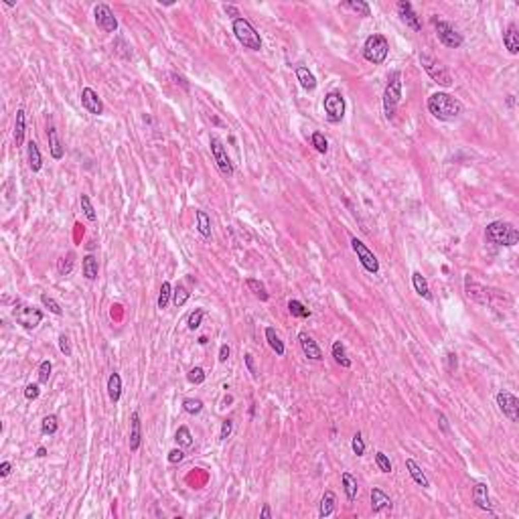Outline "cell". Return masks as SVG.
I'll return each mask as SVG.
<instances>
[{"label":"cell","mask_w":519,"mask_h":519,"mask_svg":"<svg viewBox=\"0 0 519 519\" xmlns=\"http://www.w3.org/2000/svg\"><path fill=\"white\" fill-rule=\"evenodd\" d=\"M246 367H248V371L252 373V377L256 379V377H258V371H256V365H254V355H252V353H248V355H246Z\"/></svg>","instance_id":"56"},{"label":"cell","mask_w":519,"mask_h":519,"mask_svg":"<svg viewBox=\"0 0 519 519\" xmlns=\"http://www.w3.org/2000/svg\"><path fill=\"white\" fill-rule=\"evenodd\" d=\"M223 8H225V12H227V14H231V16H233V20H235V18H239V12H237V8H235V6L225 4Z\"/></svg>","instance_id":"60"},{"label":"cell","mask_w":519,"mask_h":519,"mask_svg":"<svg viewBox=\"0 0 519 519\" xmlns=\"http://www.w3.org/2000/svg\"><path fill=\"white\" fill-rule=\"evenodd\" d=\"M57 428H59V422H57V416H55V414H49V416L43 418V422H41V432H43V434L53 436V434L57 432Z\"/></svg>","instance_id":"35"},{"label":"cell","mask_w":519,"mask_h":519,"mask_svg":"<svg viewBox=\"0 0 519 519\" xmlns=\"http://www.w3.org/2000/svg\"><path fill=\"white\" fill-rule=\"evenodd\" d=\"M189 296H191V292L187 290V286H185V284H180V282H178V284L173 288V300H174V304H176V307H182V304L189 300Z\"/></svg>","instance_id":"39"},{"label":"cell","mask_w":519,"mask_h":519,"mask_svg":"<svg viewBox=\"0 0 519 519\" xmlns=\"http://www.w3.org/2000/svg\"><path fill=\"white\" fill-rule=\"evenodd\" d=\"M197 229L203 237H211V219L205 211H197Z\"/></svg>","instance_id":"33"},{"label":"cell","mask_w":519,"mask_h":519,"mask_svg":"<svg viewBox=\"0 0 519 519\" xmlns=\"http://www.w3.org/2000/svg\"><path fill=\"white\" fill-rule=\"evenodd\" d=\"M10 471H12V465H10L8 461H4V463L0 465V477H8Z\"/></svg>","instance_id":"59"},{"label":"cell","mask_w":519,"mask_h":519,"mask_svg":"<svg viewBox=\"0 0 519 519\" xmlns=\"http://www.w3.org/2000/svg\"><path fill=\"white\" fill-rule=\"evenodd\" d=\"M14 319L18 325H22L24 329H35L41 325L43 321V313L39 309H33V307H26V304H16L14 307Z\"/></svg>","instance_id":"10"},{"label":"cell","mask_w":519,"mask_h":519,"mask_svg":"<svg viewBox=\"0 0 519 519\" xmlns=\"http://www.w3.org/2000/svg\"><path fill=\"white\" fill-rule=\"evenodd\" d=\"M446 361H448V371L456 369V353H446Z\"/></svg>","instance_id":"57"},{"label":"cell","mask_w":519,"mask_h":519,"mask_svg":"<svg viewBox=\"0 0 519 519\" xmlns=\"http://www.w3.org/2000/svg\"><path fill=\"white\" fill-rule=\"evenodd\" d=\"M428 110L434 118H438L442 122H450V120H456L463 114V104L454 96L438 91V94H432L428 98Z\"/></svg>","instance_id":"1"},{"label":"cell","mask_w":519,"mask_h":519,"mask_svg":"<svg viewBox=\"0 0 519 519\" xmlns=\"http://www.w3.org/2000/svg\"><path fill=\"white\" fill-rule=\"evenodd\" d=\"M37 456H39V459H43V456H47V450H45V448H43V446H41V448H39V450H37Z\"/></svg>","instance_id":"63"},{"label":"cell","mask_w":519,"mask_h":519,"mask_svg":"<svg viewBox=\"0 0 519 519\" xmlns=\"http://www.w3.org/2000/svg\"><path fill=\"white\" fill-rule=\"evenodd\" d=\"M199 345H207V337H199Z\"/></svg>","instance_id":"64"},{"label":"cell","mask_w":519,"mask_h":519,"mask_svg":"<svg viewBox=\"0 0 519 519\" xmlns=\"http://www.w3.org/2000/svg\"><path fill=\"white\" fill-rule=\"evenodd\" d=\"M351 248L355 250V254H357V258H359V262H361V266L367 270V272H371V274H377L379 272V262H377V258H375V254L361 241V239H357V237H351Z\"/></svg>","instance_id":"9"},{"label":"cell","mask_w":519,"mask_h":519,"mask_svg":"<svg viewBox=\"0 0 519 519\" xmlns=\"http://www.w3.org/2000/svg\"><path fill=\"white\" fill-rule=\"evenodd\" d=\"M311 142H313V146H315L321 155H325V152L329 150V142H327V138H325L321 132H315L313 138H311Z\"/></svg>","instance_id":"45"},{"label":"cell","mask_w":519,"mask_h":519,"mask_svg":"<svg viewBox=\"0 0 519 519\" xmlns=\"http://www.w3.org/2000/svg\"><path fill=\"white\" fill-rule=\"evenodd\" d=\"M108 395L112 402H118L120 395H122V379H120V373H112L108 377Z\"/></svg>","instance_id":"28"},{"label":"cell","mask_w":519,"mask_h":519,"mask_svg":"<svg viewBox=\"0 0 519 519\" xmlns=\"http://www.w3.org/2000/svg\"><path fill=\"white\" fill-rule=\"evenodd\" d=\"M260 517H262V519H270V517H272L270 505H264V507H262V511H260Z\"/></svg>","instance_id":"62"},{"label":"cell","mask_w":519,"mask_h":519,"mask_svg":"<svg viewBox=\"0 0 519 519\" xmlns=\"http://www.w3.org/2000/svg\"><path fill=\"white\" fill-rule=\"evenodd\" d=\"M39 393H41V389H39L37 383H28V385L24 387V398H26V400H37Z\"/></svg>","instance_id":"52"},{"label":"cell","mask_w":519,"mask_h":519,"mask_svg":"<svg viewBox=\"0 0 519 519\" xmlns=\"http://www.w3.org/2000/svg\"><path fill=\"white\" fill-rule=\"evenodd\" d=\"M182 410H185L187 414H191V416H197V414H201V410H203V402L197 400V398H187V400L182 402Z\"/></svg>","instance_id":"42"},{"label":"cell","mask_w":519,"mask_h":519,"mask_svg":"<svg viewBox=\"0 0 519 519\" xmlns=\"http://www.w3.org/2000/svg\"><path fill=\"white\" fill-rule=\"evenodd\" d=\"M387 53H389V43L383 35L379 33H373L365 39V45H363V57L373 63V65H379L387 59Z\"/></svg>","instance_id":"3"},{"label":"cell","mask_w":519,"mask_h":519,"mask_svg":"<svg viewBox=\"0 0 519 519\" xmlns=\"http://www.w3.org/2000/svg\"><path fill=\"white\" fill-rule=\"evenodd\" d=\"M438 420H440V426H442V430L448 434V432H450V428H448V420H446V416H444V414H438Z\"/></svg>","instance_id":"61"},{"label":"cell","mask_w":519,"mask_h":519,"mask_svg":"<svg viewBox=\"0 0 519 519\" xmlns=\"http://www.w3.org/2000/svg\"><path fill=\"white\" fill-rule=\"evenodd\" d=\"M26 152H28V167H30V171H33V173H39L41 167H43V159H41V152H39L37 142L30 140L28 146H26Z\"/></svg>","instance_id":"25"},{"label":"cell","mask_w":519,"mask_h":519,"mask_svg":"<svg viewBox=\"0 0 519 519\" xmlns=\"http://www.w3.org/2000/svg\"><path fill=\"white\" fill-rule=\"evenodd\" d=\"M351 448H353V452H355L357 456H363V452H365V442H363V436H361L359 432L353 436V440H351Z\"/></svg>","instance_id":"50"},{"label":"cell","mask_w":519,"mask_h":519,"mask_svg":"<svg viewBox=\"0 0 519 519\" xmlns=\"http://www.w3.org/2000/svg\"><path fill=\"white\" fill-rule=\"evenodd\" d=\"M345 4L351 8V10H353V12H357L359 16H369V14H371L369 4H367V2H363V0H347Z\"/></svg>","instance_id":"43"},{"label":"cell","mask_w":519,"mask_h":519,"mask_svg":"<svg viewBox=\"0 0 519 519\" xmlns=\"http://www.w3.org/2000/svg\"><path fill=\"white\" fill-rule=\"evenodd\" d=\"M375 463H377L381 473H391V463L383 452H375Z\"/></svg>","instance_id":"51"},{"label":"cell","mask_w":519,"mask_h":519,"mask_svg":"<svg viewBox=\"0 0 519 519\" xmlns=\"http://www.w3.org/2000/svg\"><path fill=\"white\" fill-rule=\"evenodd\" d=\"M465 288H467L469 298H473V300H477V302H481V304H487L489 296H487L485 288H483V286H479L477 282H473L469 276H467V280H465Z\"/></svg>","instance_id":"22"},{"label":"cell","mask_w":519,"mask_h":519,"mask_svg":"<svg viewBox=\"0 0 519 519\" xmlns=\"http://www.w3.org/2000/svg\"><path fill=\"white\" fill-rule=\"evenodd\" d=\"M341 481H343V489H345V495L349 501H355L357 499V479L351 475V473H343V477H341Z\"/></svg>","instance_id":"29"},{"label":"cell","mask_w":519,"mask_h":519,"mask_svg":"<svg viewBox=\"0 0 519 519\" xmlns=\"http://www.w3.org/2000/svg\"><path fill=\"white\" fill-rule=\"evenodd\" d=\"M233 35H235V39H237L246 49H252V51H260V49H262V39H260V35L256 33V28L252 26L250 20H246V18H235V20H233Z\"/></svg>","instance_id":"5"},{"label":"cell","mask_w":519,"mask_h":519,"mask_svg":"<svg viewBox=\"0 0 519 519\" xmlns=\"http://www.w3.org/2000/svg\"><path fill=\"white\" fill-rule=\"evenodd\" d=\"M47 138H49V150H51V157L55 161L63 159V144L59 140V134H57V128L55 126H49L47 128Z\"/></svg>","instance_id":"21"},{"label":"cell","mask_w":519,"mask_h":519,"mask_svg":"<svg viewBox=\"0 0 519 519\" xmlns=\"http://www.w3.org/2000/svg\"><path fill=\"white\" fill-rule=\"evenodd\" d=\"M473 501H475V505L479 509H483L487 513H493V505L489 501V487L485 483H477L473 487Z\"/></svg>","instance_id":"16"},{"label":"cell","mask_w":519,"mask_h":519,"mask_svg":"<svg viewBox=\"0 0 519 519\" xmlns=\"http://www.w3.org/2000/svg\"><path fill=\"white\" fill-rule=\"evenodd\" d=\"M59 349H61V353H63L65 357L71 355V343H69V337H67V335H59Z\"/></svg>","instance_id":"53"},{"label":"cell","mask_w":519,"mask_h":519,"mask_svg":"<svg viewBox=\"0 0 519 519\" xmlns=\"http://www.w3.org/2000/svg\"><path fill=\"white\" fill-rule=\"evenodd\" d=\"M503 43H505V47H507V51L511 53V55H517L519 53V33H517V26L515 24H509L507 26V30H505V35H503Z\"/></svg>","instance_id":"23"},{"label":"cell","mask_w":519,"mask_h":519,"mask_svg":"<svg viewBox=\"0 0 519 519\" xmlns=\"http://www.w3.org/2000/svg\"><path fill=\"white\" fill-rule=\"evenodd\" d=\"M140 442H142V428H140V414L138 412H132V422H130V450L136 452L140 448Z\"/></svg>","instance_id":"18"},{"label":"cell","mask_w":519,"mask_h":519,"mask_svg":"<svg viewBox=\"0 0 519 519\" xmlns=\"http://www.w3.org/2000/svg\"><path fill=\"white\" fill-rule=\"evenodd\" d=\"M51 371H53V365H51V361H49V359H45V361H41V365H39V383H41V385H45V383H49V377H51Z\"/></svg>","instance_id":"44"},{"label":"cell","mask_w":519,"mask_h":519,"mask_svg":"<svg viewBox=\"0 0 519 519\" xmlns=\"http://www.w3.org/2000/svg\"><path fill=\"white\" fill-rule=\"evenodd\" d=\"M325 112H327V118L329 122L333 124H339L345 116V100L339 91H329L325 96Z\"/></svg>","instance_id":"8"},{"label":"cell","mask_w":519,"mask_h":519,"mask_svg":"<svg viewBox=\"0 0 519 519\" xmlns=\"http://www.w3.org/2000/svg\"><path fill=\"white\" fill-rule=\"evenodd\" d=\"M288 311H290L292 317H298V319H309L311 317V311L302 302H298V300H290L288 302Z\"/></svg>","instance_id":"41"},{"label":"cell","mask_w":519,"mask_h":519,"mask_svg":"<svg viewBox=\"0 0 519 519\" xmlns=\"http://www.w3.org/2000/svg\"><path fill=\"white\" fill-rule=\"evenodd\" d=\"M296 77H298V81H300V85L307 89V91H313V89H317V77L309 71V67H296Z\"/></svg>","instance_id":"24"},{"label":"cell","mask_w":519,"mask_h":519,"mask_svg":"<svg viewBox=\"0 0 519 519\" xmlns=\"http://www.w3.org/2000/svg\"><path fill=\"white\" fill-rule=\"evenodd\" d=\"M406 467H408V471H410V477L414 479V483H418L422 489H428L430 487V481H428V477L424 475V471H422V467L414 461V459H406Z\"/></svg>","instance_id":"20"},{"label":"cell","mask_w":519,"mask_h":519,"mask_svg":"<svg viewBox=\"0 0 519 519\" xmlns=\"http://www.w3.org/2000/svg\"><path fill=\"white\" fill-rule=\"evenodd\" d=\"M81 209H83V213H85V217L89 219V221H96V211H94V205H91V201H89V197L87 195H81Z\"/></svg>","instance_id":"48"},{"label":"cell","mask_w":519,"mask_h":519,"mask_svg":"<svg viewBox=\"0 0 519 519\" xmlns=\"http://www.w3.org/2000/svg\"><path fill=\"white\" fill-rule=\"evenodd\" d=\"M333 357H335V361H337L341 367H351V359L347 357L345 347H343L341 341H335V343H333Z\"/></svg>","instance_id":"36"},{"label":"cell","mask_w":519,"mask_h":519,"mask_svg":"<svg viewBox=\"0 0 519 519\" xmlns=\"http://www.w3.org/2000/svg\"><path fill=\"white\" fill-rule=\"evenodd\" d=\"M14 142H16V146H22V142H24V110H16Z\"/></svg>","instance_id":"32"},{"label":"cell","mask_w":519,"mask_h":519,"mask_svg":"<svg viewBox=\"0 0 519 519\" xmlns=\"http://www.w3.org/2000/svg\"><path fill=\"white\" fill-rule=\"evenodd\" d=\"M298 341H300V347H302V353H304L309 359H313V361H321V359H323L321 347L315 343V339H313L309 333H300V335H298Z\"/></svg>","instance_id":"17"},{"label":"cell","mask_w":519,"mask_h":519,"mask_svg":"<svg viewBox=\"0 0 519 519\" xmlns=\"http://www.w3.org/2000/svg\"><path fill=\"white\" fill-rule=\"evenodd\" d=\"M420 63H422L424 71H426L436 83H440V85H444V87L452 85V77H450L448 69H446L436 57H432V55H428V53H422V55H420Z\"/></svg>","instance_id":"6"},{"label":"cell","mask_w":519,"mask_h":519,"mask_svg":"<svg viewBox=\"0 0 519 519\" xmlns=\"http://www.w3.org/2000/svg\"><path fill=\"white\" fill-rule=\"evenodd\" d=\"M73 264H75V254H73V252H67L65 256H61L59 262H57L59 274H61V276H69V274L73 272Z\"/></svg>","instance_id":"30"},{"label":"cell","mask_w":519,"mask_h":519,"mask_svg":"<svg viewBox=\"0 0 519 519\" xmlns=\"http://www.w3.org/2000/svg\"><path fill=\"white\" fill-rule=\"evenodd\" d=\"M81 104H83V108H85L89 114H94V116L104 114V102L100 100V96H98L91 87H83V89H81Z\"/></svg>","instance_id":"14"},{"label":"cell","mask_w":519,"mask_h":519,"mask_svg":"<svg viewBox=\"0 0 519 519\" xmlns=\"http://www.w3.org/2000/svg\"><path fill=\"white\" fill-rule=\"evenodd\" d=\"M83 276L87 278V280H96L98 278V260H96V256H91V254H87L85 258H83Z\"/></svg>","instance_id":"31"},{"label":"cell","mask_w":519,"mask_h":519,"mask_svg":"<svg viewBox=\"0 0 519 519\" xmlns=\"http://www.w3.org/2000/svg\"><path fill=\"white\" fill-rule=\"evenodd\" d=\"M337 507V497L333 491H325L323 499H321V509H319V515L321 517H329Z\"/></svg>","instance_id":"26"},{"label":"cell","mask_w":519,"mask_h":519,"mask_svg":"<svg viewBox=\"0 0 519 519\" xmlns=\"http://www.w3.org/2000/svg\"><path fill=\"white\" fill-rule=\"evenodd\" d=\"M231 428H233V422H231V420H223V424H221V432H219V438H221V440H227V438H229V434H231Z\"/></svg>","instance_id":"54"},{"label":"cell","mask_w":519,"mask_h":519,"mask_svg":"<svg viewBox=\"0 0 519 519\" xmlns=\"http://www.w3.org/2000/svg\"><path fill=\"white\" fill-rule=\"evenodd\" d=\"M182 459H185V452H182L180 448H173V450L169 452V463H171V465H178Z\"/></svg>","instance_id":"55"},{"label":"cell","mask_w":519,"mask_h":519,"mask_svg":"<svg viewBox=\"0 0 519 519\" xmlns=\"http://www.w3.org/2000/svg\"><path fill=\"white\" fill-rule=\"evenodd\" d=\"M371 509H373V513H379V511H383V509H391V499H389V495H385L381 489L373 487V489H371Z\"/></svg>","instance_id":"19"},{"label":"cell","mask_w":519,"mask_h":519,"mask_svg":"<svg viewBox=\"0 0 519 519\" xmlns=\"http://www.w3.org/2000/svg\"><path fill=\"white\" fill-rule=\"evenodd\" d=\"M211 155H213V159L217 163V169L221 173L225 174V176L233 174V165H231V161L227 157V150H225V146H223V142L219 138H211Z\"/></svg>","instance_id":"12"},{"label":"cell","mask_w":519,"mask_h":519,"mask_svg":"<svg viewBox=\"0 0 519 519\" xmlns=\"http://www.w3.org/2000/svg\"><path fill=\"white\" fill-rule=\"evenodd\" d=\"M203 317H205V311L203 309H195V313H191V317H189V329L191 331L199 329L201 323H203Z\"/></svg>","instance_id":"47"},{"label":"cell","mask_w":519,"mask_h":519,"mask_svg":"<svg viewBox=\"0 0 519 519\" xmlns=\"http://www.w3.org/2000/svg\"><path fill=\"white\" fill-rule=\"evenodd\" d=\"M187 379H189L191 383L199 385V383H203V381H205V371H203L201 367H193V369L187 373Z\"/></svg>","instance_id":"49"},{"label":"cell","mask_w":519,"mask_h":519,"mask_svg":"<svg viewBox=\"0 0 519 519\" xmlns=\"http://www.w3.org/2000/svg\"><path fill=\"white\" fill-rule=\"evenodd\" d=\"M246 284H248V288H250V290H252V292H254V294H256L260 300H268V298H270V294L266 292V286H264L260 280L248 278V282H246Z\"/></svg>","instance_id":"37"},{"label":"cell","mask_w":519,"mask_h":519,"mask_svg":"<svg viewBox=\"0 0 519 519\" xmlns=\"http://www.w3.org/2000/svg\"><path fill=\"white\" fill-rule=\"evenodd\" d=\"M174 440H176L178 446H182V448H191V446H193V436H191V430H189L187 426H180V428L176 430Z\"/></svg>","instance_id":"38"},{"label":"cell","mask_w":519,"mask_h":519,"mask_svg":"<svg viewBox=\"0 0 519 519\" xmlns=\"http://www.w3.org/2000/svg\"><path fill=\"white\" fill-rule=\"evenodd\" d=\"M171 296H173V286H171V282H163L161 294H159V309H161V311H165V309L169 307Z\"/></svg>","instance_id":"40"},{"label":"cell","mask_w":519,"mask_h":519,"mask_svg":"<svg viewBox=\"0 0 519 519\" xmlns=\"http://www.w3.org/2000/svg\"><path fill=\"white\" fill-rule=\"evenodd\" d=\"M412 282H414V288H416V292H418L422 298H426V300H432V294H430V286H428L426 278H424L420 272H414V274H412Z\"/></svg>","instance_id":"27"},{"label":"cell","mask_w":519,"mask_h":519,"mask_svg":"<svg viewBox=\"0 0 519 519\" xmlns=\"http://www.w3.org/2000/svg\"><path fill=\"white\" fill-rule=\"evenodd\" d=\"M41 302H43V307H47L53 315H57V317H59V315H63V309L59 307V302H57V300H53L49 294H41Z\"/></svg>","instance_id":"46"},{"label":"cell","mask_w":519,"mask_h":519,"mask_svg":"<svg viewBox=\"0 0 519 519\" xmlns=\"http://www.w3.org/2000/svg\"><path fill=\"white\" fill-rule=\"evenodd\" d=\"M94 16H96L98 28H102L104 33H116V28H118V18H116L114 10H112L108 4H96Z\"/></svg>","instance_id":"11"},{"label":"cell","mask_w":519,"mask_h":519,"mask_svg":"<svg viewBox=\"0 0 519 519\" xmlns=\"http://www.w3.org/2000/svg\"><path fill=\"white\" fill-rule=\"evenodd\" d=\"M400 100H402V73L393 71L389 75L385 91H383V110H385L387 120H391L395 116V108H398Z\"/></svg>","instance_id":"4"},{"label":"cell","mask_w":519,"mask_h":519,"mask_svg":"<svg viewBox=\"0 0 519 519\" xmlns=\"http://www.w3.org/2000/svg\"><path fill=\"white\" fill-rule=\"evenodd\" d=\"M485 237L495 243V246H505V248H511L519 241V231L517 227L509 221H493L487 225L485 229Z\"/></svg>","instance_id":"2"},{"label":"cell","mask_w":519,"mask_h":519,"mask_svg":"<svg viewBox=\"0 0 519 519\" xmlns=\"http://www.w3.org/2000/svg\"><path fill=\"white\" fill-rule=\"evenodd\" d=\"M266 339H268V345L276 351V355H280V357L284 355V351H286V349H284V343L280 341V337L276 335V331H274L272 327L266 329Z\"/></svg>","instance_id":"34"},{"label":"cell","mask_w":519,"mask_h":519,"mask_svg":"<svg viewBox=\"0 0 519 519\" xmlns=\"http://www.w3.org/2000/svg\"><path fill=\"white\" fill-rule=\"evenodd\" d=\"M434 26H436V35H438V41L450 49H459L463 45V35L446 20H434Z\"/></svg>","instance_id":"7"},{"label":"cell","mask_w":519,"mask_h":519,"mask_svg":"<svg viewBox=\"0 0 519 519\" xmlns=\"http://www.w3.org/2000/svg\"><path fill=\"white\" fill-rule=\"evenodd\" d=\"M398 14H400V18H402V20H404L410 28H414V30H422V22H420L418 14L414 12L412 2H408V0L398 2Z\"/></svg>","instance_id":"15"},{"label":"cell","mask_w":519,"mask_h":519,"mask_svg":"<svg viewBox=\"0 0 519 519\" xmlns=\"http://www.w3.org/2000/svg\"><path fill=\"white\" fill-rule=\"evenodd\" d=\"M497 404H499V410L511 420V422H517L519 420V400L509 393V391H499L497 393Z\"/></svg>","instance_id":"13"},{"label":"cell","mask_w":519,"mask_h":519,"mask_svg":"<svg viewBox=\"0 0 519 519\" xmlns=\"http://www.w3.org/2000/svg\"><path fill=\"white\" fill-rule=\"evenodd\" d=\"M229 353H231V351H229V347L221 345V349H219V361H221V363H225V361L229 359Z\"/></svg>","instance_id":"58"}]
</instances>
